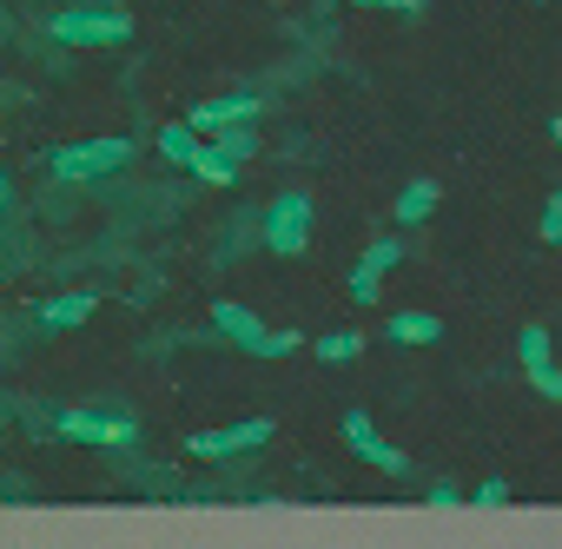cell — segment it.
<instances>
[{
	"instance_id": "obj_17",
	"label": "cell",
	"mask_w": 562,
	"mask_h": 549,
	"mask_svg": "<svg viewBox=\"0 0 562 549\" xmlns=\"http://www.w3.org/2000/svg\"><path fill=\"white\" fill-rule=\"evenodd\" d=\"M225 159H251V126H218V139H212Z\"/></svg>"
},
{
	"instance_id": "obj_8",
	"label": "cell",
	"mask_w": 562,
	"mask_h": 549,
	"mask_svg": "<svg viewBox=\"0 0 562 549\" xmlns=\"http://www.w3.org/2000/svg\"><path fill=\"white\" fill-rule=\"evenodd\" d=\"M251 113H258V100L251 93H225V100H205V107H192V133H218V126H251Z\"/></svg>"
},
{
	"instance_id": "obj_18",
	"label": "cell",
	"mask_w": 562,
	"mask_h": 549,
	"mask_svg": "<svg viewBox=\"0 0 562 549\" xmlns=\"http://www.w3.org/2000/svg\"><path fill=\"white\" fill-rule=\"evenodd\" d=\"M299 351V332H271L265 325V338H258V358H292Z\"/></svg>"
},
{
	"instance_id": "obj_14",
	"label": "cell",
	"mask_w": 562,
	"mask_h": 549,
	"mask_svg": "<svg viewBox=\"0 0 562 549\" xmlns=\"http://www.w3.org/2000/svg\"><path fill=\"white\" fill-rule=\"evenodd\" d=\"M159 153H166L172 166H192V153H199V133H192V126H166V133H159Z\"/></svg>"
},
{
	"instance_id": "obj_6",
	"label": "cell",
	"mask_w": 562,
	"mask_h": 549,
	"mask_svg": "<svg viewBox=\"0 0 562 549\" xmlns=\"http://www.w3.org/2000/svg\"><path fill=\"white\" fill-rule=\"evenodd\" d=\"M404 258V245L397 238H378L358 265H351V305H378V285H384V271Z\"/></svg>"
},
{
	"instance_id": "obj_3",
	"label": "cell",
	"mask_w": 562,
	"mask_h": 549,
	"mask_svg": "<svg viewBox=\"0 0 562 549\" xmlns=\"http://www.w3.org/2000/svg\"><path fill=\"white\" fill-rule=\"evenodd\" d=\"M54 430H60V437H74V444H106V450L139 444V424H133V417H120V411H60V417H54Z\"/></svg>"
},
{
	"instance_id": "obj_23",
	"label": "cell",
	"mask_w": 562,
	"mask_h": 549,
	"mask_svg": "<svg viewBox=\"0 0 562 549\" xmlns=\"http://www.w3.org/2000/svg\"><path fill=\"white\" fill-rule=\"evenodd\" d=\"M8 199H14V186H8V172H0V205H8Z\"/></svg>"
},
{
	"instance_id": "obj_22",
	"label": "cell",
	"mask_w": 562,
	"mask_h": 549,
	"mask_svg": "<svg viewBox=\"0 0 562 549\" xmlns=\"http://www.w3.org/2000/svg\"><path fill=\"white\" fill-rule=\"evenodd\" d=\"M457 503H463V496H457L450 483H437V490H430V509H457Z\"/></svg>"
},
{
	"instance_id": "obj_5",
	"label": "cell",
	"mask_w": 562,
	"mask_h": 549,
	"mask_svg": "<svg viewBox=\"0 0 562 549\" xmlns=\"http://www.w3.org/2000/svg\"><path fill=\"white\" fill-rule=\"evenodd\" d=\"M271 417H245V424H232V430H199L192 437V457H238V450H258V444H271Z\"/></svg>"
},
{
	"instance_id": "obj_2",
	"label": "cell",
	"mask_w": 562,
	"mask_h": 549,
	"mask_svg": "<svg viewBox=\"0 0 562 549\" xmlns=\"http://www.w3.org/2000/svg\"><path fill=\"white\" fill-rule=\"evenodd\" d=\"M265 245H271L278 258H299V251L312 245V199H305V192L271 199V212H265Z\"/></svg>"
},
{
	"instance_id": "obj_11",
	"label": "cell",
	"mask_w": 562,
	"mask_h": 549,
	"mask_svg": "<svg viewBox=\"0 0 562 549\" xmlns=\"http://www.w3.org/2000/svg\"><path fill=\"white\" fill-rule=\"evenodd\" d=\"M384 332H391L397 345H437V338H443V318H430V312H397Z\"/></svg>"
},
{
	"instance_id": "obj_1",
	"label": "cell",
	"mask_w": 562,
	"mask_h": 549,
	"mask_svg": "<svg viewBox=\"0 0 562 549\" xmlns=\"http://www.w3.org/2000/svg\"><path fill=\"white\" fill-rule=\"evenodd\" d=\"M126 159H133V139H80V146L47 153L54 179H106V172H120Z\"/></svg>"
},
{
	"instance_id": "obj_4",
	"label": "cell",
	"mask_w": 562,
	"mask_h": 549,
	"mask_svg": "<svg viewBox=\"0 0 562 549\" xmlns=\"http://www.w3.org/2000/svg\"><path fill=\"white\" fill-rule=\"evenodd\" d=\"M126 34V14H54V41L67 47H120Z\"/></svg>"
},
{
	"instance_id": "obj_21",
	"label": "cell",
	"mask_w": 562,
	"mask_h": 549,
	"mask_svg": "<svg viewBox=\"0 0 562 549\" xmlns=\"http://www.w3.org/2000/svg\"><path fill=\"white\" fill-rule=\"evenodd\" d=\"M351 8H384V14H424V0H351Z\"/></svg>"
},
{
	"instance_id": "obj_12",
	"label": "cell",
	"mask_w": 562,
	"mask_h": 549,
	"mask_svg": "<svg viewBox=\"0 0 562 549\" xmlns=\"http://www.w3.org/2000/svg\"><path fill=\"white\" fill-rule=\"evenodd\" d=\"M186 172H192V179H205V186H232V179H238V159H225L218 146H205V139H199V153H192V166H186Z\"/></svg>"
},
{
	"instance_id": "obj_9",
	"label": "cell",
	"mask_w": 562,
	"mask_h": 549,
	"mask_svg": "<svg viewBox=\"0 0 562 549\" xmlns=\"http://www.w3.org/2000/svg\"><path fill=\"white\" fill-rule=\"evenodd\" d=\"M212 325H218L232 345H245V351H258V338H265V318H258V312H245V305H232V299H225V305H212Z\"/></svg>"
},
{
	"instance_id": "obj_16",
	"label": "cell",
	"mask_w": 562,
	"mask_h": 549,
	"mask_svg": "<svg viewBox=\"0 0 562 549\" xmlns=\"http://www.w3.org/2000/svg\"><path fill=\"white\" fill-rule=\"evenodd\" d=\"M516 351H522V365H529V378H536V371H555V365H549V332H536V325H529Z\"/></svg>"
},
{
	"instance_id": "obj_7",
	"label": "cell",
	"mask_w": 562,
	"mask_h": 549,
	"mask_svg": "<svg viewBox=\"0 0 562 549\" xmlns=\"http://www.w3.org/2000/svg\"><path fill=\"white\" fill-rule=\"evenodd\" d=\"M345 444H351L364 463H378V470L404 477V450H397V444H384V437H378V424H371L364 411H351V417H345Z\"/></svg>"
},
{
	"instance_id": "obj_13",
	"label": "cell",
	"mask_w": 562,
	"mask_h": 549,
	"mask_svg": "<svg viewBox=\"0 0 562 549\" xmlns=\"http://www.w3.org/2000/svg\"><path fill=\"white\" fill-rule=\"evenodd\" d=\"M430 212H437V186H430V179H411L404 199H397V219H404V225H424Z\"/></svg>"
},
{
	"instance_id": "obj_10",
	"label": "cell",
	"mask_w": 562,
	"mask_h": 549,
	"mask_svg": "<svg viewBox=\"0 0 562 549\" xmlns=\"http://www.w3.org/2000/svg\"><path fill=\"white\" fill-rule=\"evenodd\" d=\"M87 318H93V292H60V299L41 305V325H47V332H74V325H87Z\"/></svg>"
},
{
	"instance_id": "obj_20",
	"label": "cell",
	"mask_w": 562,
	"mask_h": 549,
	"mask_svg": "<svg viewBox=\"0 0 562 549\" xmlns=\"http://www.w3.org/2000/svg\"><path fill=\"white\" fill-rule=\"evenodd\" d=\"M542 238H549V245H555V238H562V192H555V199H549V205H542Z\"/></svg>"
},
{
	"instance_id": "obj_19",
	"label": "cell",
	"mask_w": 562,
	"mask_h": 549,
	"mask_svg": "<svg viewBox=\"0 0 562 549\" xmlns=\"http://www.w3.org/2000/svg\"><path fill=\"white\" fill-rule=\"evenodd\" d=\"M503 503H509V483H503V477L476 483V509H503Z\"/></svg>"
},
{
	"instance_id": "obj_15",
	"label": "cell",
	"mask_w": 562,
	"mask_h": 549,
	"mask_svg": "<svg viewBox=\"0 0 562 549\" xmlns=\"http://www.w3.org/2000/svg\"><path fill=\"white\" fill-rule=\"evenodd\" d=\"M358 351H364L358 332H331V338H318V358H325V365H351Z\"/></svg>"
}]
</instances>
